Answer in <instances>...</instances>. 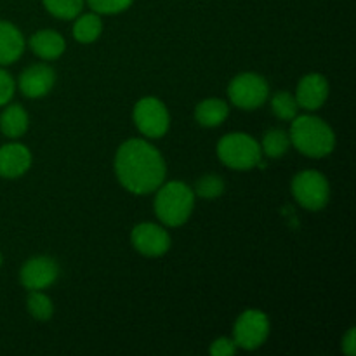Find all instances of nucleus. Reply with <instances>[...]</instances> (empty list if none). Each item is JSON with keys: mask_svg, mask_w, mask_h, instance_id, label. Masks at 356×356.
<instances>
[{"mask_svg": "<svg viewBox=\"0 0 356 356\" xmlns=\"http://www.w3.org/2000/svg\"><path fill=\"white\" fill-rule=\"evenodd\" d=\"M87 3L96 14H117L129 9L132 0H87Z\"/></svg>", "mask_w": 356, "mask_h": 356, "instance_id": "nucleus-24", "label": "nucleus"}, {"mask_svg": "<svg viewBox=\"0 0 356 356\" xmlns=\"http://www.w3.org/2000/svg\"><path fill=\"white\" fill-rule=\"evenodd\" d=\"M296 200L308 211H320L329 204V181L318 170H302L292 179Z\"/></svg>", "mask_w": 356, "mask_h": 356, "instance_id": "nucleus-5", "label": "nucleus"}, {"mask_svg": "<svg viewBox=\"0 0 356 356\" xmlns=\"http://www.w3.org/2000/svg\"><path fill=\"white\" fill-rule=\"evenodd\" d=\"M0 266H2V256H0Z\"/></svg>", "mask_w": 356, "mask_h": 356, "instance_id": "nucleus-28", "label": "nucleus"}, {"mask_svg": "<svg viewBox=\"0 0 356 356\" xmlns=\"http://www.w3.org/2000/svg\"><path fill=\"white\" fill-rule=\"evenodd\" d=\"M195 205V193L181 181L159 186L155 198L156 218L165 226H181L190 219Z\"/></svg>", "mask_w": 356, "mask_h": 356, "instance_id": "nucleus-3", "label": "nucleus"}, {"mask_svg": "<svg viewBox=\"0 0 356 356\" xmlns=\"http://www.w3.org/2000/svg\"><path fill=\"white\" fill-rule=\"evenodd\" d=\"M14 89H16V83L13 76L6 70L0 68V106H6L9 103L10 97L14 96Z\"/></svg>", "mask_w": 356, "mask_h": 356, "instance_id": "nucleus-25", "label": "nucleus"}, {"mask_svg": "<svg viewBox=\"0 0 356 356\" xmlns=\"http://www.w3.org/2000/svg\"><path fill=\"white\" fill-rule=\"evenodd\" d=\"M31 51L42 59H58L65 52V38L54 30L37 31L30 37Z\"/></svg>", "mask_w": 356, "mask_h": 356, "instance_id": "nucleus-15", "label": "nucleus"}, {"mask_svg": "<svg viewBox=\"0 0 356 356\" xmlns=\"http://www.w3.org/2000/svg\"><path fill=\"white\" fill-rule=\"evenodd\" d=\"M169 111L156 97H143L134 106V124L148 138H162L169 131Z\"/></svg>", "mask_w": 356, "mask_h": 356, "instance_id": "nucleus-8", "label": "nucleus"}, {"mask_svg": "<svg viewBox=\"0 0 356 356\" xmlns=\"http://www.w3.org/2000/svg\"><path fill=\"white\" fill-rule=\"evenodd\" d=\"M270 336V320L259 309H247L238 316L233 329V343L236 348L252 351L266 343Z\"/></svg>", "mask_w": 356, "mask_h": 356, "instance_id": "nucleus-7", "label": "nucleus"}, {"mask_svg": "<svg viewBox=\"0 0 356 356\" xmlns=\"http://www.w3.org/2000/svg\"><path fill=\"white\" fill-rule=\"evenodd\" d=\"M343 351L348 356H355L356 353V334L353 327H351V329L346 332V336L343 337Z\"/></svg>", "mask_w": 356, "mask_h": 356, "instance_id": "nucleus-27", "label": "nucleus"}, {"mask_svg": "<svg viewBox=\"0 0 356 356\" xmlns=\"http://www.w3.org/2000/svg\"><path fill=\"white\" fill-rule=\"evenodd\" d=\"M28 129V113L19 104H9L0 115V131L7 138H21Z\"/></svg>", "mask_w": 356, "mask_h": 356, "instance_id": "nucleus-17", "label": "nucleus"}, {"mask_svg": "<svg viewBox=\"0 0 356 356\" xmlns=\"http://www.w3.org/2000/svg\"><path fill=\"white\" fill-rule=\"evenodd\" d=\"M289 138H291V145H294L302 155L312 156V159L327 156L332 153L336 146V136L329 124L312 115L292 118Z\"/></svg>", "mask_w": 356, "mask_h": 356, "instance_id": "nucleus-2", "label": "nucleus"}, {"mask_svg": "<svg viewBox=\"0 0 356 356\" xmlns=\"http://www.w3.org/2000/svg\"><path fill=\"white\" fill-rule=\"evenodd\" d=\"M24 51L21 31L9 21H0V65L17 61Z\"/></svg>", "mask_w": 356, "mask_h": 356, "instance_id": "nucleus-14", "label": "nucleus"}, {"mask_svg": "<svg viewBox=\"0 0 356 356\" xmlns=\"http://www.w3.org/2000/svg\"><path fill=\"white\" fill-rule=\"evenodd\" d=\"M329 97V82L320 73H309L302 76L296 90V101L305 110H318Z\"/></svg>", "mask_w": 356, "mask_h": 356, "instance_id": "nucleus-11", "label": "nucleus"}, {"mask_svg": "<svg viewBox=\"0 0 356 356\" xmlns=\"http://www.w3.org/2000/svg\"><path fill=\"white\" fill-rule=\"evenodd\" d=\"M28 312L33 316L35 320H49L52 316V312H54V306H52L51 299L45 294H42L40 291H30V296H28Z\"/></svg>", "mask_w": 356, "mask_h": 356, "instance_id": "nucleus-22", "label": "nucleus"}, {"mask_svg": "<svg viewBox=\"0 0 356 356\" xmlns=\"http://www.w3.org/2000/svg\"><path fill=\"white\" fill-rule=\"evenodd\" d=\"M45 9L59 19H75L82 13L83 0H42Z\"/></svg>", "mask_w": 356, "mask_h": 356, "instance_id": "nucleus-20", "label": "nucleus"}, {"mask_svg": "<svg viewBox=\"0 0 356 356\" xmlns=\"http://www.w3.org/2000/svg\"><path fill=\"white\" fill-rule=\"evenodd\" d=\"M236 353V344L228 337H219L211 344L212 356H232Z\"/></svg>", "mask_w": 356, "mask_h": 356, "instance_id": "nucleus-26", "label": "nucleus"}, {"mask_svg": "<svg viewBox=\"0 0 356 356\" xmlns=\"http://www.w3.org/2000/svg\"><path fill=\"white\" fill-rule=\"evenodd\" d=\"M115 172L125 190L148 195L159 190L165 179V162L155 146L145 139H129L115 156Z\"/></svg>", "mask_w": 356, "mask_h": 356, "instance_id": "nucleus-1", "label": "nucleus"}, {"mask_svg": "<svg viewBox=\"0 0 356 356\" xmlns=\"http://www.w3.org/2000/svg\"><path fill=\"white\" fill-rule=\"evenodd\" d=\"M31 165V153L26 146L17 145H3L0 148V176L6 179H16L23 176Z\"/></svg>", "mask_w": 356, "mask_h": 356, "instance_id": "nucleus-13", "label": "nucleus"}, {"mask_svg": "<svg viewBox=\"0 0 356 356\" xmlns=\"http://www.w3.org/2000/svg\"><path fill=\"white\" fill-rule=\"evenodd\" d=\"M131 242L138 252L146 257H159L169 250L170 236L162 226L153 222L138 225L131 233Z\"/></svg>", "mask_w": 356, "mask_h": 356, "instance_id": "nucleus-9", "label": "nucleus"}, {"mask_svg": "<svg viewBox=\"0 0 356 356\" xmlns=\"http://www.w3.org/2000/svg\"><path fill=\"white\" fill-rule=\"evenodd\" d=\"M270 94L266 79L257 73H242L235 76L228 87V96L232 103L240 110H256Z\"/></svg>", "mask_w": 356, "mask_h": 356, "instance_id": "nucleus-6", "label": "nucleus"}, {"mask_svg": "<svg viewBox=\"0 0 356 356\" xmlns=\"http://www.w3.org/2000/svg\"><path fill=\"white\" fill-rule=\"evenodd\" d=\"M289 146H291V138L284 129H270L263 138L261 152L266 153L270 159H280L287 153Z\"/></svg>", "mask_w": 356, "mask_h": 356, "instance_id": "nucleus-19", "label": "nucleus"}, {"mask_svg": "<svg viewBox=\"0 0 356 356\" xmlns=\"http://www.w3.org/2000/svg\"><path fill=\"white\" fill-rule=\"evenodd\" d=\"M229 106L222 99H205L195 108V118L204 127H218L228 118Z\"/></svg>", "mask_w": 356, "mask_h": 356, "instance_id": "nucleus-16", "label": "nucleus"}, {"mask_svg": "<svg viewBox=\"0 0 356 356\" xmlns=\"http://www.w3.org/2000/svg\"><path fill=\"white\" fill-rule=\"evenodd\" d=\"M261 146L252 136L233 132L218 143V156L226 167L235 170H249L261 162Z\"/></svg>", "mask_w": 356, "mask_h": 356, "instance_id": "nucleus-4", "label": "nucleus"}, {"mask_svg": "<svg viewBox=\"0 0 356 356\" xmlns=\"http://www.w3.org/2000/svg\"><path fill=\"white\" fill-rule=\"evenodd\" d=\"M222 191H225V181L214 174H209V176L198 179L197 186H195V193L202 198H218L221 197Z\"/></svg>", "mask_w": 356, "mask_h": 356, "instance_id": "nucleus-23", "label": "nucleus"}, {"mask_svg": "<svg viewBox=\"0 0 356 356\" xmlns=\"http://www.w3.org/2000/svg\"><path fill=\"white\" fill-rule=\"evenodd\" d=\"M103 31V23L97 14H83L73 24V37L75 40L82 42V44H90V42L97 40Z\"/></svg>", "mask_w": 356, "mask_h": 356, "instance_id": "nucleus-18", "label": "nucleus"}, {"mask_svg": "<svg viewBox=\"0 0 356 356\" xmlns=\"http://www.w3.org/2000/svg\"><path fill=\"white\" fill-rule=\"evenodd\" d=\"M59 275V266L51 257H31L23 264L19 271V280L28 291H44L51 287Z\"/></svg>", "mask_w": 356, "mask_h": 356, "instance_id": "nucleus-10", "label": "nucleus"}, {"mask_svg": "<svg viewBox=\"0 0 356 356\" xmlns=\"http://www.w3.org/2000/svg\"><path fill=\"white\" fill-rule=\"evenodd\" d=\"M56 73L47 65H33L19 75L17 86L26 97H42L54 87Z\"/></svg>", "mask_w": 356, "mask_h": 356, "instance_id": "nucleus-12", "label": "nucleus"}, {"mask_svg": "<svg viewBox=\"0 0 356 356\" xmlns=\"http://www.w3.org/2000/svg\"><path fill=\"white\" fill-rule=\"evenodd\" d=\"M271 110L280 120H292V118L298 117L299 104L296 101V96H292L291 92H285V90H280L271 99Z\"/></svg>", "mask_w": 356, "mask_h": 356, "instance_id": "nucleus-21", "label": "nucleus"}]
</instances>
